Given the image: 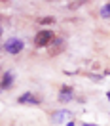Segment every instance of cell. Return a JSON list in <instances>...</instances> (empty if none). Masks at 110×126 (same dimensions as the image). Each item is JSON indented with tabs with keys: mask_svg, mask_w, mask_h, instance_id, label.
Instances as JSON below:
<instances>
[{
	"mask_svg": "<svg viewBox=\"0 0 110 126\" xmlns=\"http://www.w3.org/2000/svg\"><path fill=\"white\" fill-rule=\"evenodd\" d=\"M53 38H55V34L51 31H40L38 34L34 36V46L36 48H46L53 42Z\"/></svg>",
	"mask_w": 110,
	"mask_h": 126,
	"instance_id": "1",
	"label": "cell"
},
{
	"mask_svg": "<svg viewBox=\"0 0 110 126\" xmlns=\"http://www.w3.org/2000/svg\"><path fill=\"white\" fill-rule=\"evenodd\" d=\"M0 36H2V29H0Z\"/></svg>",
	"mask_w": 110,
	"mask_h": 126,
	"instance_id": "10",
	"label": "cell"
},
{
	"mask_svg": "<svg viewBox=\"0 0 110 126\" xmlns=\"http://www.w3.org/2000/svg\"><path fill=\"white\" fill-rule=\"evenodd\" d=\"M102 16H104V17L110 16V2L106 4V6H104V8H102Z\"/></svg>",
	"mask_w": 110,
	"mask_h": 126,
	"instance_id": "8",
	"label": "cell"
},
{
	"mask_svg": "<svg viewBox=\"0 0 110 126\" xmlns=\"http://www.w3.org/2000/svg\"><path fill=\"white\" fill-rule=\"evenodd\" d=\"M82 4H84V2H70V4H68V8H70V10H76L78 6H82Z\"/></svg>",
	"mask_w": 110,
	"mask_h": 126,
	"instance_id": "9",
	"label": "cell"
},
{
	"mask_svg": "<svg viewBox=\"0 0 110 126\" xmlns=\"http://www.w3.org/2000/svg\"><path fill=\"white\" fill-rule=\"evenodd\" d=\"M70 97H72V88L70 86H63L61 92H59V99H61V101H68Z\"/></svg>",
	"mask_w": 110,
	"mask_h": 126,
	"instance_id": "5",
	"label": "cell"
},
{
	"mask_svg": "<svg viewBox=\"0 0 110 126\" xmlns=\"http://www.w3.org/2000/svg\"><path fill=\"white\" fill-rule=\"evenodd\" d=\"M0 23H2V17H0Z\"/></svg>",
	"mask_w": 110,
	"mask_h": 126,
	"instance_id": "11",
	"label": "cell"
},
{
	"mask_svg": "<svg viewBox=\"0 0 110 126\" xmlns=\"http://www.w3.org/2000/svg\"><path fill=\"white\" fill-rule=\"evenodd\" d=\"M17 101H19V103H34V105H38L40 99H38L34 94H23L19 99H17Z\"/></svg>",
	"mask_w": 110,
	"mask_h": 126,
	"instance_id": "4",
	"label": "cell"
},
{
	"mask_svg": "<svg viewBox=\"0 0 110 126\" xmlns=\"http://www.w3.org/2000/svg\"><path fill=\"white\" fill-rule=\"evenodd\" d=\"M65 48V42L63 38H53V42H51V48H49V55H57L61 50Z\"/></svg>",
	"mask_w": 110,
	"mask_h": 126,
	"instance_id": "2",
	"label": "cell"
},
{
	"mask_svg": "<svg viewBox=\"0 0 110 126\" xmlns=\"http://www.w3.org/2000/svg\"><path fill=\"white\" fill-rule=\"evenodd\" d=\"M38 23L40 25H51V23H55V17H42V19H38Z\"/></svg>",
	"mask_w": 110,
	"mask_h": 126,
	"instance_id": "6",
	"label": "cell"
},
{
	"mask_svg": "<svg viewBox=\"0 0 110 126\" xmlns=\"http://www.w3.org/2000/svg\"><path fill=\"white\" fill-rule=\"evenodd\" d=\"M6 50L11 52V54H17V52H21V50H23V42H21V40H11V42H8Z\"/></svg>",
	"mask_w": 110,
	"mask_h": 126,
	"instance_id": "3",
	"label": "cell"
},
{
	"mask_svg": "<svg viewBox=\"0 0 110 126\" xmlns=\"http://www.w3.org/2000/svg\"><path fill=\"white\" fill-rule=\"evenodd\" d=\"M10 84H11V75H6V77H4V80H2V84H0V86L2 88H10Z\"/></svg>",
	"mask_w": 110,
	"mask_h": 126,
	"instance_id": "7",
	"label": "cell"
}]
</instances>
